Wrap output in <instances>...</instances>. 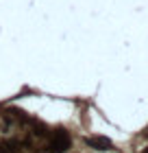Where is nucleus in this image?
Here are the masks:
<instances>
[{
	"instance_id": "1",
	"label": "nucleus",
	"mask_w": 148,
	"mask_h": 153,
	"mask_svg": "<svg viewBox=\"0 0 148 153\" xmlns=\"http://www.w3.org/2000/svg\"><path fill=\"white\" fill-rule=\"evenodd\" d=\"M70 149V136L66 131H48L46 136V151L48 153H66Z\"/></svg>"
},
{
	"instance_id": "2",
	"label": "nucleus",
	"mask_w": 148,
	"mask_h": 153,
	"mask_svg": "<svg viewBox=\"0 0 148 153\" xmlns=\"http://www.w3.org/2000/svg\"><path fill=\"white\" fill-rule=\"evenodd\" d=\"M87 144H89V147H94L96 151H111V149H113V142L107 140V138H100V136L87 138Z\"/></svg>"
}]
</instances>
